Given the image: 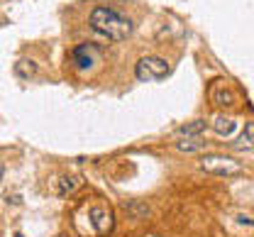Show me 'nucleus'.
I'll list each match as a JSON object with an SVG mask.
<instances>
[{
	"mask_svg": "<svg viewBox=\"0 0 254 237\" xmlns=\"http://www.w3.org/2000/svg\"><path fill=\"white\" fill-rule=\"evenodd\" d=\"M0 181H2V164H0Z\"/></svg>",
	"mask_w": 254,
	"mask_h": 237,
	"instance_id": "13",
	"label": "nucleus"
},
{
	"mask_svg": "<svg viewBox=\"0 0 254 237\" xmlns=\"http://www.w3.org/2000/svg\"><path fill=\"white\" fill-rule=\"evenodd\" d=\"M78 186H81V178H78V176H64L62 181H59V196L73 193Z\"/></svg>",
	"mask_w": 254,
	"mask_h": 237,
	"instance_id": "12",
	"label": "nucleus"
},
{
	"mask_svg": "<svg viewBox=\"0 0 254 237\" xmlns=\"http://www.w3.org/2000/svg\"><path fill=\"white\" fill-rule=\"evenodd\" d=\"M176 147H179L181 152H198V149L208 147V142H205V139H200V137H186V139H179V142H176Z\"/></svg>",
	"mask_w": 254,
	"mask_h": 237,
	"instance_id": "10",
	"label": "nucleus"
},
{
	"mask_svg": "<svg viewBox=\"0 0 254 237\" xmlns=\"http://www.w3.org/2000/svg\"><path fill=\"white\" fill-rule=\"evenodd\" d=\"M235 147L237 149H245V152H254V122L245 125V130H242L240 139L235 142Z\"/></svg>",
	"mask_w": 254,
	"mask_h": 237,
	"instance_id": "7",
	"label": "nucleus"
},
{
	"mask_svg": "<svg viewBox=\"0 0 254 237\" xmlns=\"http://www.w3.org/2000/svg\"><path fill=\"white\" fill-rule=\"evenodd\" d=\"M169 71H171V66H169L166 59H161V57H142L137 61V66H134V76L139 81H161V78L169 76Z\"/></svg>",
	"mask_w": 254,
	"mask_h": 237,
	"instance_id": "2",
	"label": "nucleus"
},
{
	"mask_svg": "<svg viewBox=\"0 0 254 237\" xmlns=\"http://www.w3.org/2000/svg\"><path fill=\"white\" fill-rule=\"evenodd\" d=\"M71 61L78 71H88L95 66V61H100V47L98 44H78L73 52H71Z\"/></svg>",
	"mask_w": 254,
	"mask_h": 237,
	"instance_id": "4",
	"label": "nucleus"
},
{
	"mask_svg": "<svg viewBox=\"0 0 254 237\" xmlns=\"http://www.w3.org/2000/svg\"><path fill=\"white\" fill-rule=\"evenodd\" d=\"M213 130L218 132V135H232V130H235V120L232 118H225V115H215L213 118Z\"/></svg>",
	"mask_w": 254,
	"mask_h": 237,
	"instance_id": "8",
	"label": "nucleus"
},
{
	"mask_svg": "<svg viewBox=\"0 0 254 237\" xmlns=\"http://www.w3.org/2000/svg\"><path fill=\"white\" fill-rule=\"evenodd\" d=\"M88 22H91V30L93 32H98L100 37H105L110 42H123V39H127L132 34V27H134L127 15H123L115 7H105V5L93 7Z\"/></svg>",
	"mask_w": 254,
	"mask_h": 237,
	"instance_id": "1",
	"label": "nucleus"
},
{
	"mask_svg": "<svg viewBox=\"0 0 254 237\" xmlns=\"http://www.w3.org/2000/svg\"><path fill=\"white\" fill-rule=\"evenodd\" d=\"M200 169H205L208 174H215V176H232V174H240L242 167L235 159H230V157L213 154V157H203L200 159Z\"/></svg>",
	"mask_w": 254,
	"mask_h": 237,
	"instance_id": "3",
	"label": "nucleus"
},
{
	"mask_svg": "<svg viewBox=\"0 0 254 237\" xmlns=\"http://www.w3.org/2000/svg\"><path fill=\"white\" fill-rule=\"evenodd\" d=\"M34 73H37V64H34L32 59L15 61V76H17V78H32Z\"/></svg>",
	"mask_w": 254,
	"mask_h": 237,
	"instance_id": "9",
	"label": "nucleus"
},
{
	"mask_svg": "<svg viewBox=\"0 0 254 237\" xmlns=\"http://www.w3.org/2000/svg\"><path fill=\"white\" fill-rule=\"evenodd\" d=\"M205 130V120H193L189 125H184V127H179V137H200V132Z\"/></svg>",
	"mask_w": 254,
	"mask_h": 237,
	"instance_id": "11",
	"label": "nucleus"
},
{
	"mask_svg": "<svg viewBox=\"0 0 254 237\" xmlns=\"http://www.w3.org/2000/svg\"><path fill=\"white\" fill-rule=\"evenodd\" d=\"M210 101L218 108H230V105H235V93L225 86V81L218 78V81L210 83Z\"/></svg>",
	"mask_w": 254,
	"mask_h": 237,
	"instance_id": "6",
	"label": "nucleus"
},
{
	"mask_svg": "<svg viewBox=\"0 0 254 237\" xmlns=\"http://www.w3.org/2000/svg\"><path fill=\"white\" fill-rule=\"evenodd\" d=\"M88 218H91V225H93V230L98 235H108L113 230V213L110 210H105L100 205H93L88 210Z\"/></svg>",
	"mask_w": 254,
	"mask_h": 237,
	"instance_id": "5",
	"label": "nucleus"
},
{
	"mask_svg": "<svg viewBox=\"0 0 254 237\" xmlns=\"http://www.w3.org/2000/svg\"><path fill=\"white\" fill-rule=\"evenodd\" d=\"M59 237H64V235H59Z\"/></svg>",
	"mask_w": 254,
	"mask_h": 237,
	"instance_id": "14",
	"label": "nucleus"
}]
</instances>
